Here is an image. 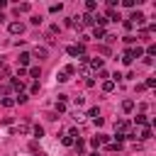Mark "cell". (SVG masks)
Returning <instances> with one entry per match:
<instances>
[{
  "label": "cell",
  "mask_w": 156,
  "mask_h": 156,
  "mask_svg": "<svg viewBox=\"0 0 156 156\" xmlns=\"http://www.w3.org/2000/svg\"><path fill=\"white\" fill-rule=\"evenodd\" d=\"M15 105V98H2V107H12Z\"/></svg>",
  "instance_id": "obj_29"
},
{
  "label": "cell",
  "mask_w": 156,
  "mask_h": 156,
  "mask_svg": "<svg viewBox=\"0 0 156 156\" xmlns=\"http://www.w3.org/2000/svg\"><path fill=\"white\" fill-rule=\"evenodd\" d=\"M88 117L98 119V117H100V110H98V107H90V110H88Z\"/></svg>",
  "instance_id": "obj_27"
},
{
  "label": "cell",
  "mask_w": 156,
  "mask_h": 156,
  "mask_svg": "<svg viewBox=\"0 0 156 156\" xmlns=\"http://www.w3.org/2000/svg\"><path fill=\"white\" fill-rule=\"evenodd\" d=\"M88 66H90V68H95V71H100V68H102V58H90V61H88Z\"/></svg>",
  "instance_id": "obj_13"
},
{
  "label": "cell",
  "mask_w": 156,
  "mask_h": 156,
  "mask_svg": "<svg viewBox=\"0 0 156 156\" xmlns=\"http://www.w3.org/2000/svg\"><path fill=\"white\" fill-rule=\"evenodd\" d=\"M95 7H98V2H95V0H88V2H85V10H88V15H90Z\"/></svg>",
  "instance_id": "obj_24"
},
{
  "label": "cell",
  "mask_w": 156,
  "mask_h": 156,
  "mask_svg": "<svg viewBox=\"0 0 156 156\" xmlns=\"http://www.w3.org/2000/svg\"><path fill=\"white\" fill-rule=\"evenodd\" d=\"M29 22H32V24H41V17H39V15H32V20H29Z\"/></svg>",
  "instance_id": "obj_36"
},
{
  "label": "cell",
  "mask_w": 156,
  "mask_h": 156,
  "mask_svg": "<svg viewBox=\"0 0 156 156\" xmlns=\"http://www.w3.org/2000/svg\"><path fill=\"white\" fill-rule=\"evenodd\" d=\"M27 100H29L27 93H17V98H15V102H27Z\"/></svg>",
  "instance_id": "obj_26"
},
{
  "label": "cell",
  "mask_w": 156,
  "mask_h": 156,
  "mask_svg": "<svg viewBox=\"0 0 156 156\" xmlns=\"http://www.w3.org/2000/svg\"><path fill=\"white\" fill-rule=\"evenodd\" d=\"M29 93H32V95H34V93H39V80H34V83H32V88H29Z\"/></svg>",
  "instance_id": "obj_34"
},
{
  "label": "cell",
  "mask_w": 156,
  "mask_h": 156,
  "mask_svg": "<svg viewBox=\"0 0 156 156\" xmlns=\"http://www.w3.org/2000/svg\"><path fill=\"white\" fill-rule=\"evenodd\" d=\"M29 10H32V5H29V2H22V5L15 7V15H20V12H29Z\"/></svg>",
  "instance_id": "obj_12"
},
{
  "label": "cell",
  "mask_w": 156,
  "mask_h": 156,
  "mask_svg": "<svg viewBox=\"0 0 156 156\" xmlns=\"http://www.w3.org/2000/svg\"><path fill=\"white\" fill-rule=\"evenodd\" d=\"M88 156H100V154H98V151H90V154H88Z\"/></svg>",
  "instance_id": "obj_41"
},
{
  "label": "cell",
  "mask_w": 156,
  "mask_h": 156,
  "mask_svg": "<svg viewBox=\"0 0 156 156\" xmlns=\"http://www.w3.org/2000/svg\"><path fill=\"white\" fill-rule=\"evenodd\" d=\"M7 29H10V34H15V37H17V34H24V24H22V22H10Z\"/></svg>",
  "instance_id": "obj_3"
},
{
  "label": "cell",
  "mask_w": 156,
  "mask_h": 156,
  "mask_svg": "<svg viewBox=\"0 0 156 156\" xmlns=\"http://www.w3.org/2000/svg\"><path fill=\"white\" fill-rule=\"evenodd\" d=\"M124 139H129V141H136V132H132V129H129V132L124 134Z\"/></svg>",
  "instance_id": "obj_32"
},
{
  "label": "cell",
  "mask_w": 156,
  "mask_h": 156,
  "mask_svg": "<svg viewBox=\"0 0 156 156\" xmlns=\"http://www.w3.org/2000/svg\"><path fill=\"white\" fill-rule=\"evenodd\" d=\"M90 144H93L95 149H100V139H98V136H93V139H90Z\"/></svg>",
  "instance_id": "obj_39"
},
{
  "label": "cell",
  "mask_w": 156,
  "mask_h": 156,
  "mask_svg": "<svg viewBox=\"0 0 156 156\" xmlns=\"http://www.w3.org/2000/svg\"><path fill=\"white\" fill-rule=\"evenodd\" d=\"M115 132H117V134H127V132H129V122H127V119H117V122H115Z\"/></svg>",
  "instance_id": "obj_4"
},
{
  "label": "cell",
  "mask_w": 156,
  "mask_h": 156,
  "mask_svg": "<svg viewBox=\"0 0 156 156\" xmlns=\"http://www.w3.org/2000/svg\"><path fill=\"white\" fill-rule=\"evenodd\" d=\"M32 134H34V136H44V127H41V124H34V127H32Z\"/></svg>",
  "instance_id": "obj_19"
},
{
  "label": "cell",
  "mask_w": 156,
  "mask_h": 156,
  "mask_svg": "<svg viewBox=\"0 0 156 156\" xmlns=\"http://www.w3.org/2000/svg\"><path fill=\"white\" fill-rule=\"evenodd\" d=\"M122 110L124 112H132L134 110V100H122Z\"/></svg>",
  "instance_id": "obj_17"
},
{
  "label": "cell",
  "mask_w": 156,
  "mask_h": 156,
  "mask_svg": "<svg viewBox=\"0 0 156 156\" xmlns=\"http://www.w3.org/2000/svg\"><path fill=\"white\" fill-rule=\"evenodd\" d=\"M24 76H27V68H22V66H20V68H17V76H15V78H24Z\"/></svg>",
  "instance_id": "obj_33"
},
{
  "label": "cell",
  "mask_w": 156,
  "mask_h": 156,
  "mask_svg": "<svg viewBox=\"0 0 156 156\" xmlns=\"http://www.w3.org/2000/svg\"><path fill=\"white\" fill-rule=\"evenodd\" d=\"M134 41H136V37H132V34H127V37H124V44H127V46H132Z\"/></svg>",
  "instance_id": "obj_31"
},
{
  "label": "cell",
  "mask_w": 156,
  "mask_h": 156,
  "mask_svg": "<svg viewBox=\"0 0 156 156\" xmlns=\"http://www.w3.org/2000/svg\"><path fill=\"white\" fill-rule=\"evenodd\" d=\"M34 56H37L39 61H44V58H49V49H46V46H37V49H34Z\"/></svg>",
  "instance_id": "obj_6"
},
{
  "label": "cell",
  "mask_w": 156,
  "mask_h": 156,
  "mask_svg": "<svg viewBox=\"0 0 156 156\" xmlns=\"http://www.w3.org/2000/svg\"><path fill=\"white\" fill-rule=\"evenodd\" d=\"M61 10H63V5H61V2H54V5H49V12H54V15H56V12H61Z\"/></svg>",
  "instance_id": "obj_21"
},
{
  "label": "cell",
  "mask_w": 156,
  "mask_h": 156,
  "mask_svg": "<svg viewBox=\"0 0 156 156\" xmlns=\"http://www.w3.org/2000/svg\"><path fill=\"white\" fill-rule=\"evenodd\" d=\"M129 22H132V24H141V27H144V22H146V17H144V12H139V10H134V12L129 15Z\"/></svg>",
  "instance_id": "obj_2"
},
{
  "label": "cell",
  "mask_w": 156,
  "mask_h": 156,
  "mask_svg": "<svg viewBox=\"0 0 156 156\" xmlns=\"http://www.w3.org/2000/svg\"><path fill=\"white\" fill-rule=\"evenodd\" d=\"M27 76H32L34 80H39V76H41V68H39V66H32V68L27 71Z\"/></svg>",
  "instance_id": "obj_11"
},
{
  "label": "cell",
  "mask_w": 156,
  "mask_h": 156,
  "mask_svg": "<svg viewBox=\"0 0 156 156\" xmlns=\"http://www.w3.org/2000/svg\"><path fill=\"white\" fill-rule=\"evenodd\" d=\"M66 110V100H56V112H63Z\"/></svg>",
  "instance_id": "obj_30"
},
{
  "label": "cell",
  "mask_w": 156,
  "mask_h": 156,
  "mask_svg": "<svg viewBox=\"0 0 156 156\" xmlns=\"http://www.w3.org/2000/svg\"><path fill=\"white\" fill-rule=\"evenodd\" d=\"M134 124H139V127H149V117L141 112V115H136V119H134Z\"/></svg>",
  "instance_id": "obj_10"
},
{
  "label": "cell",
  "mask_w": 156,
  "mask_h": 156,
  "mask_svg": "<svg viewBox=\"0 0 156 156\" xmlns=\"http://www.w3.org/2000/svg\"><path fill=\"white\" fill-rule=\"evenodd\" d=\"M98 139H100V144H110V136L107 134H98Z\"/></svg>",
  "instance_id": "obj_35"
},
{
  "label": "cell",
  "mask_w": 156,
  "mask_h": 156,
  "mask_svg": "<svg viewBox=\"0 0 156 156\" xmlns=\"http://www.w3.org/2000/svg\"><path fill=\"white\" fill-rule=\"evenodd\" d=\"M132 61H134V54H132V46H127V49H124V54H122V63H127V66H129Z\"/></svg>",
  "instance_id": "obj_8"
},
{
  "label": "cell",
  "mask_w": 156,
  "mask_h": 156,
  "mask_svg": "<svg viewBox=\"0 0 156 156\" xmlns=\"http://www.w3.org/2000/svg\"><path fill=\"white\" fill-rule=\"evenodd\" d=\"M10 88H15L17 93H24V80L22 78H12L10 80Z\"/></svg>",
  "instance_id": "obj_7"
},
{
  "label": "cell",
  "mask_w": 156,
  "mask_h": 156,
  "mask_svg": "<svg viewBox=\"0 0 156 156\" xmlns=\"http://www.w3.org/2000/svg\"><path fill=\"white\" fill-rule=\"evenodd\" d=\"M7 76H10V68L5 63H0V78H7Z\"/></svg>",
  "instance_id": "obj_28"
},
{
  "label": "cell",
  "mask_w": 156,
  "mask_h": 156,
  "mask_svg": "<svg viewBox=\"0 0 156 156\" xmlns=\"http://www.w3.org/2000/svg\"><path fill=\"white\" fill-rule=\"evenodd\" d=\"M61 144H63V146H73V144H76V139L66 134V136H61Z\"/></svg>",
  "instance_id": "obj_20"
},
{
  "label": "cell",
  "mask_w": 156,
  "mask_h": 156,
  "mask_svg": "<svg viewBox=\"0 0 156 156\" xmlns=\"http://www.w3.org/2000/svg\"><path fill=\"white\" fill-rule=\"evenodd\" d=\"M132 54H134V58H139V56H144V49L141 46H132Z\"/></svg>",
  "instance_id": "obj_25"
},
{
  "label": "cell",
  "mask_w": 156,
  "mask_h": 156,
  "mask_svg": "<svg viewBox=\"0 0 156 156\" xmlns=\"http://www.w3.org/2000/svg\"><path fill=\"white\" fill-rule=\"evenodd\" d=\"M17 132H20V134H29V132H32V127H29L27 122H22V124L17 127Z\"/></svg>",
  "instance_id": "obj_18"
},
{
  "label": "cell",
  "mask_w": 156,
  "mask_h": 156,
  "mask_svg": "<svg viewBox=\"0 0 156 156\" xmlns=\"http://www.w3.org/2000/svg\"><path fill=\"white\" fill-rule=\"evenodd\" d=\"M136 139H139V141H146V139H151V127H141V129L136 132Z\"/></svg>",
  "instance_id": "obj_5"
},
{
  "label": "cell",
  "mask_w": 156,
  "mask_h": 156,
  "mask_svg": "<svg viewBox=\"0 0 156 156\" xmlns=\"http://www.w3.org/2000/svg\"><path fill=\"white\" fill-rule=\"evenodd\" d=\"M93 34H95V39H105V34H107V32H105L102 27H93Z\"/></svg>",
  "instance_id": "obj_15"
},
{
  "label": "cell",
  "mask_w": 156,
  "mask_h": 156,
  "mask_svg": "<svg viewBox=\"0 0 156 156\" xmlns=\"http://www.w3.org/2000/svg\"><path fill=\"white\" fill-rule=\"evenodd\" d=\"M66 54L68 56H85V44H71V46H66Z\"/></svg>",
  "instance_id": "obj_1"
},
{
  "label": "cell",
  "mask_w": 156,
  "mask_h": 156,
  "mask_svg": "<svg viewBox=\"0 0 156 156\" xmlns=\"http://www.w3.org/2000/svg\"><path fill=\"white\" fill-rule=\"evenodd\" d=\"M73 146H76V151H78V154H83V151H85V141H83V139H78Z\"/></svg>",
  "instance_id": "obj_23"
},
{
  "label": "cell",
  "mask_w": 156,
  "mask_h": 156,
  "mask_svg": "<svg viewBox=\"0 0 156 156\" xmlns=\"http://www.w3.org/2000/svg\"><path fill=\"white\" fill-rule=\"evenodd\" d=\"M5 5H7V2H5V0H0V10H2V7H5Z\"/></svg>",
  "instance_id": "obj_40"
},
{
  "label": "cell",
  "mask_w": 156,
  "mask_h": 156,
  "mask_svg": "<svg viewBox=\"0 0 156 156\" xmlns=\"http://www.w3.org/2000/svg\"><path fill=\"white\" fill-rule=\"evenodd\" d=\"M98 76H100V78H102V80H107V78H110V76H107V71H105V68H100V71H98Z\"/></svg>",
  "instance_id": "obj_37"
},
{
  "label": "cell",
  "mask_w": 156,
  "mask_h": 156,
  "mask_svg": "<svg viewBox=\"0 0 156 156\" xmlns=\"http://www.w3.org/2000/svg\"><path fill=\"white\" fill-rule=\"evenodd\" d=\"M115 39H117V37H115V34H105V41H107V44H112V41H115Z\"/></svg>",
  "instance_id": "obj_38"
},
{
  "label": "cell",
  "mask_w": 156,
  "mask_h": 156,
  "mask_svg": "<svg viewBox=\"0 0 156 156\" xmlns=\"http://www.w3.org/2000/svg\"><path fill=\"white\" fill-rule=\"evenodd\" d=\"M63 73H66L68 78H71V76H76V66H73V63H66V66H63Z\"/></svg>",
  "instance_id": "obj_16"
},
{
  "label": "cell",
  "mask_w": 156,
  "mask_h": 156,
  "mask_svg": "<svg viewBox=\"0 0 156 156\" xmlns=\"http://www.w3.org/2000/svg\"><path fill=\"white\" fill-rule=\"evenodd\" d=\"M115 85H117V83H112L110 78H107V80H102V90H105V93H112V90H115Z\"/></svg>",
  "instance_id": "obj_14"
},
{
  "label": "cell",
  "mask_w": 156,
  "mask_h": 156,
  "mask_svg": "<svg viewBox=\"0 0 156 156\" xmlns=\"http://www.w3.org/2000/svg\"><path fill=\"white\" fill-rule=\"evenodd\" d=\"M56 80H58V83H66V80H71V78H68L63 71H56Z\"/></svg>",
  "instance_id": "obj_22"
},
{
  "label": "cell",
  "mask_w": 156,
  "mask_h": 156,
  "mask_svg": "<svg viewBox=\"0 0 156 156\" xmlns=\"http://www.w3.org/2000/svg\"><path fill=\"white\" fill-rule=\"evenodd\" d=\"M29 61H32V54H29V51H22V54H20V66L24 68Z\"/></svg>",
  "instance_id": "obj_9"
}]
</instances>
